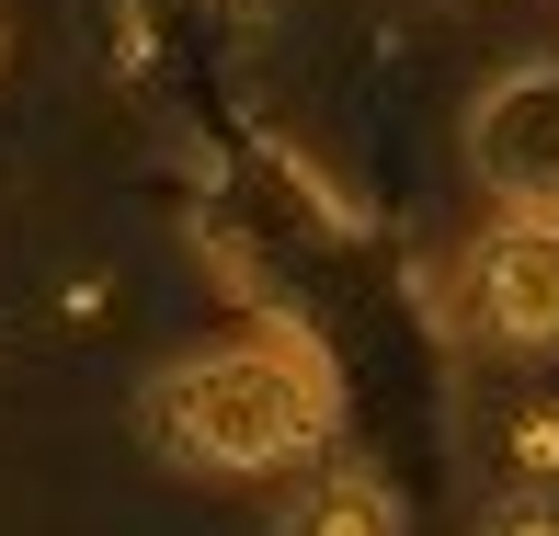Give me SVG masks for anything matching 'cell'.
<instances>
[{
    "instance_id": "obj_1",
    "label": "cell",
    "mask_w": 559,
    "mask_h": 536,
    "mask_svg": "<svg viewBox=\"0 0 559 536\" xmlns=\"http://www.w3.org/2000/svg\"><path fill=\"white\" fill-rule=\"evenodd\" d=\"M343 422V377L297 320H263L240 343H206L148 389V433L171 468L194 479H274L309 445H332Z\"/></svg>"
},
{
    "instance_id": "obj_2",
    "label": "cell",
    "mask_w": 559,
    "mask_h": 536,
    "mask_svg": "<svg viewBox=\"0 0 559 536\" xmlns=\"http://www.w3.org/2000/svg\"><path fill=\"white\" fill-rule=\"evenodd\" d=\"M468 171L502 217H559V58H514L468 104Z\"/></svg>"
},
{
    "instance_id": "obj_3",
    "label": "cell",
    "mask_w": 559,
    "mask_h": 536,
    "mask_svg": "<svg viewBox=\"0 0 559 536\" xmlns=\"http://www.w3.org/2000/svg\"><path fill=\"white\" fill-rule=\"evenodd\" d=\"M468 320L514 354L559 343V217H491L468 240Z\"/></svg>"
},
{
    "instance_id": "obj_4",
    "label": "cell",
    "mask_w": 559,
    "mask_h": 536,
    "mask_svg": "<svg viewBox=\"0 0 559 536\" xmlns=\"http://www.w3.org/2000/svg\"><path fill=\"white\" fill-rule=\"evenodd\" d=\"M274 536H400V491H389L377 468H354V456H332V468L286 502V525H274Z\"/></svg>"
},
{
    "instance_id": "obj_5",
    "label": "cell",
    "mask_w": 559,
    "mask_h": 536,
    "mask_svg": "<svg viewBox=\"0 0 559 536\" xmlns=\"http://www.w3.org/2000/svg\"><path fill=\"white\" fill-rule=\"evenodd\" d=\"M514 456H525V491H559V412H525Z\"/></svg>"
},
{
    "instance_id": "obj_6",
    "label": "cell",
    "mask_w": 559,
    "mask_h": 536,
    "mask_svg": "<svg viewBox=\"0 0 559 536\" xmlns=\"http://www.w3.org/2000/svg\"><path fill=\"white\" fill-rule=\"evenodd\" d=\"M479 536H559V491H502Z\"/></svg>"
}]
</instances>
